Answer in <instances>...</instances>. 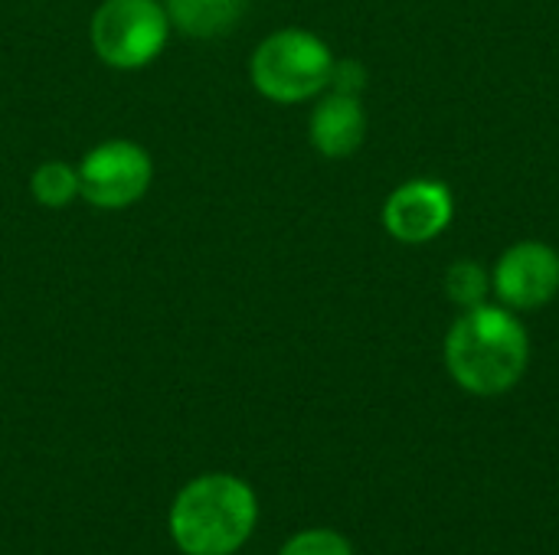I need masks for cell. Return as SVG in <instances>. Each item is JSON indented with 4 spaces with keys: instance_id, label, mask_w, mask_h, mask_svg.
Masks as SVG:
<instances>
[{
    "instance_id": "obj_10",
    "label": "cell",
    "mask_w": 559,
    "mask_h": 555,
    "mask_svg": "<svg viewBox=\"0 0 559 555\" xmlns=\"http://www.w3.org/2000/svg\"><path fill=\"white\" fill-rule=\"evenodd\" d=\"M29 190H33L36 203L59 209L79 196V170L72 164H62V160H46L33 170Z\"/></svg>"
},
{
    "instance_id": "obj_7",
    "label": "cell",
    "mask_w": 559,
    "mask_h": 555,
    "mask_svg": "<svg viewBox=\"0 0 559 555\" xmlns=\"http://www.w3.org/2000/svg\"><path fill=\"white\" fill-rule=\"evenodd\" d=\"M452 193L439 180H409L383 206V222L393 239L419 245L436 239L452 222Z\"/></svg>"
},
{
    "instance_id": "obj_11",
    "label": "cell",
    "mask_w": 559,
    "mask_h": 555,
    "mask_svg": "<svg viewBox=\"0 0 559 555\" xmlns=\"http://www.w3.org/2000/svg\"><path fill=\"white\" fill-rule=\"evenodd\" d=\"M445 291L455 304H462L465 311L485 304V294H488V275L481 265L475 262H455L445 275Z\"/></svg>"
},
{
    "instance_id": "obj_5",
    "label": "cell",
    "mask_w": 559,
    "mask_h": 555,
    "mask_svg": "<svg viewBox=\"0 0 559 555\" xmlns=\"http://www.w3.org/2000/svg\"><path fill=\"white\" fill-rule=\"evenodd\" d=\"M151 177L154 164L144 147L131 141H105L79 164V196L98 209H124L147 193Z\"/></svg>"
},
{
    "instance_id": "obj_9",
    "label": "cell",
    "mask_w": 559,
    "mask_h": 555,
    "mask_svg": "<svg viewBox=\"0 0 559 555\" xmlns=\"http://www.w3.org/2000/svg\"><path fill=\"white\" fill-rule=\"evenodd\" d=\"M164 7L170 23H177L183 33L197 39H213L236 26L246 0H164Z\"/></svg>"
},
{
    "instance_id": "obj_6",
    "label": "cell",
    "mask_w": 559,
    "mask_h": 555,
    "mask_svg": "<svg viewBox=\"0 0 559 555\" xmlns=\"http://www.w3.org/2000/svg\"><path fill=\"white\" fill-rule=\"evenodd\" d=\"M495 291L518 311L547 304L559 291V255L544 242H521L508 249L495 268Z\"/></svg>"
},
{
    "instance_id": "obj_12",
    "label": "cell",
    "mask_w": 559,
    "mask_h": 555,
    "mask_svg": "<svg viewBox=\"0 0 559 555\" xmlns=\"http://www.w3.org/2000/svg\"><path fill=\"white\" fill-rule=\"evenodd\" d=\"M278 555H354V550L334 530H305L295 533Z\"/></svg>"
},
{
    "instance_id": "obj_3",
    "label": "cell",
    "mask_w": 559,
    "mask_h": 555,
    "mask_svg": "<svg viewBox=\"0 0 559 555\" xmlns=\"http://www.w3.org/2000/svg\"><path fill=\"white\" fill-rule=\"evenodd\" d=\"M334 56L324 39L308 29H278L252 52V85L282 105L305 101L328 88Z\"/></svg>"
},
{
    "instance_id": "obj_8",
    "label": "cell",
    "mask_w": 559,
    "mask_h": 555,
    "mask_svg": "<svg viewBox=\"0 0 559 555\" xmlns=\"http://www.w3.org/2000/svg\"><path fill=\"white\" fill-rule=\"evenodd\" d=\"M367 131L364 108L357 95H328L311 114V144L324 157H347L360 147Z\"/></svg>"
},
{
    "instance_id": "obj_1",
    "label": "cell",
    "mask_w": 559,
    "mask_h": 555,
    "mask_svg": "<svg viewBox=\"0 0 559 555\" xmlns=\"http://www.w3.org/2000/svg\"><path fill=\"white\" fill-rule=\"evenodd\" d=\"M527 334L501 307L478 304L455 321L445 340V363L452 379L475 396H501L527 370Z\"/></svg>"
},
{
    "instance_id": "obj_4",
    "label": "cell",
    "mask_w": 559,
    "mask_h": 555,
    "mask_svg": "<svg viewBox=\"0 0 559 555\" xmlns=\"http://www.w3.org/2000/svg\"><path fill=\"white\" fill-rule=\"evenodd\" d=\"M167 33L170 16L157 0H105L92 16V46L115 69H141L157 59Z\"/></svg>"
},
{
    "instance_id": "obj_2",
    "label": "cell",
    "mask_w": 559,
    "mask_h": 555,
    "mask_svg": "<svg viewBox=\"0 0 559 555\" xmlns=\"http://www.w3.org/2000/svg\"><path fill=\"white\" fill-rule=\"evenodd\" d=\"M259 520L252 487L233 474L190 481L170 507V536L187 555H233L246 546Z\"/></svg>"
},
{
    "instance_id": "obj_13",
    "label": "cell",
    "mask_w": 559,
    "mask_h": 555,
    "mask_svg": "<svg viewBox=\"0 0 559 555\" xmlns=\"http://www.w3.org/2000/svg\"><path fill=\"white\" fill-rule=\"evenodd\" d=\"M328 85H334V92L341 95H357L364 88V69L357 62H334Z\"/></svg>"
}]
</instances>
